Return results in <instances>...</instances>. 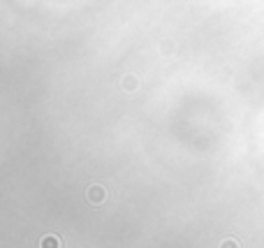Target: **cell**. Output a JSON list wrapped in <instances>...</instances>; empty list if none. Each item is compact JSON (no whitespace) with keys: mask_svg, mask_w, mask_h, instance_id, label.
Returning <instances> with one entry per match:
<instances>
[{"mask_svg":"<svg viewBox=\"0 0 264 248\" xmlns=\"http://www.w3.org/2000/svg\"><path fill=\"white\" fill-rule=\"evenodd\" d=\"M39 248H61V239L56 237V234H47L39 241Z\"/></svg>","mask_w":264,"mask_h":248,"instance_id":"6da1fadb","label":"cell"},{"mask_svg":"<svg viewBox=\"0 0 264 248\" xmlns=\"http://www.w3.org/2000/svg\"><path fill=\"white\" fill-rule=\"evenodd\" d=\"M88 199H91V202H102V199H105V190H102V188L100 186H91L88 188Z\"/></svg>","mask_w":264,"mask_h":248,"instance_id":"7a4b0ae2","label":"cell"},{"mask_svg":"<svg viewBox=\"0 0 264 248\" xmlns=\"http://www.w3.org/2000/svg\"><path fill=\"white\" fill-rule=\"evenodd\" d=\"M220 248H239V243L234 239H225V241L220 243Z\"/></svg>","mask_w":264,"mask_h":248,"instance_id":"3957f363","label":"cell"}]
</instances>
